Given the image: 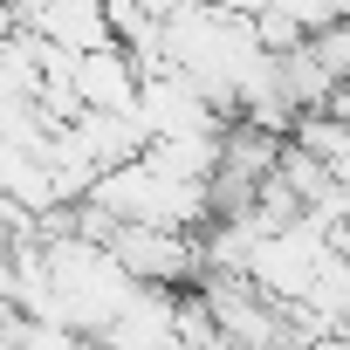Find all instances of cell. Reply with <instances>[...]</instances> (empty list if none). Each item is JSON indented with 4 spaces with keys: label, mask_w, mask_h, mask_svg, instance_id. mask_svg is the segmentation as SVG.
I'll return each mask as SVG.
<instances>
[{
    "label": "cell",
    "mask_w": 350,
    "mask_h": 350,
    "mask_svg": "<svg viewBox=\"0 0 350 350\" xmlns=\"http://www.w3.org/2000/svg\"><path fill=\"white\" fill-rule=\"evenodd\" d=\"M137 117H144V131H151V137H193V131H227V124H234V117L220 110V96H213L193 69H179V62L144 69Z\"/></svg>",
    "instance_id": "cell-1"
},
{
    "label": "cell",
    "mask_w": 350,
    "mask_h": 350,
    "mask_svg": "<svg viewBox=\"0 0 350 350\" xmlns=\"http://www.w3.org/2000/svg\"><path fill=\"white\" fill-rule=\"evenodd\" d=\"M103 343L110 350H172V343H186V295H172V282H144L137 302L110 323Z\"/></svg>",
    "instance_id": "cell-2"
},
{
    "label": "cell",
    "mask_w": 350,
    "mask_h": 350,
    "mask_svg": "<svg viewBox=\"0 0 350 350\" xmlns=\"http://www.w3.org/2000/svg\"><path fill=\"white\" fill-rule=\"evenodd\" d=\"M62 49H103L117 42V21H110V0H35V14L21 21Z\"/></svg>",
    "instance_id": "cell-3"
},
{
    "label": "cell",
    "mask_w": 350,
    "mask_h": 350,
    "mask_svg": "<svg viewBox=\"0 0 350 350\" xmlns=\"http://www.w3.org/2000/svg\"><path fill=\"white\" fill-rule=\"evenodd\" d=\"M137 90H144V62L124 42L83 49V103L90 110H137Z\"/></svg>",
    "instance_id": "cell-4"
},
{
    "label": "cell",
    "mask_w": 350,
    "mask_h": 350,
    "mask_svg": "<svg viewBox=\"0 0 350 350\" xmlns=\"http://www.w3.org/2000/svg\"><path fill=\"white\" fill-rule=\"evenodd\" d=\"M206 8H234V14H261V0H206Z\"/></svg>",
    "instance_id": "cell-5"
},
{
    "label": "cell",
    "mask_w": 350,
    "mask_h": 350,
    "mask_svg": "<svg viewBox=\"0 0 350 350\" xmlns=\"http://www.w3.org/2000/svg\"><path fill=\"white\" fill-rule=\"evenodd\" d=\"M144 8H151V14L165 21V14H179V8H186V0H144Z\"/></svg>",
    "instance_id": "cell-6"
}]
</instances>
